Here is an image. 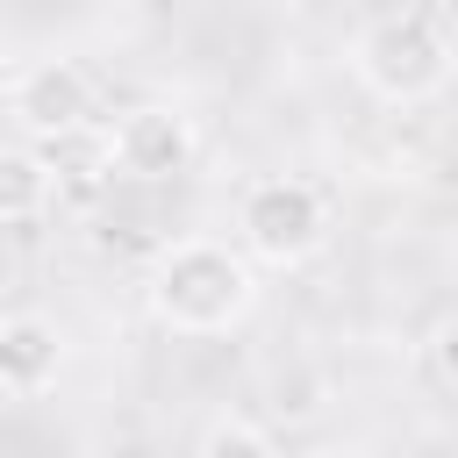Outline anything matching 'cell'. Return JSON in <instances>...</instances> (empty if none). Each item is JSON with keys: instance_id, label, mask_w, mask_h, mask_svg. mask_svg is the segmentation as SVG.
Instances as JSON below:
<instances>
[{"instance_id": "1", "label": "cell", "mask_w": 458, "mask_h": 458, "mask_svg": "<svg viewBox=\"0 0 458 458\" xmlns=\"http://www.w3.org/2000/svg\"><path fill=\"white\" fill-rule=\"evenodd\" d=\"M143 301H150V322L172 329V336H229L258 308V265H250L243 243L186 236V243L157 250Z\"/></svg>"}, {"instance_id": "2", "label": "cell", "mask_w": 458, "mask_h": 458, "mask_svg": "<svg viewBox=\"0 0 458 458\" xmlns=\"http://www.w3.org/2000/svg\"><path fill=\"white\" fill-rule=\"evenodd\" d=\"M351 79L386 107H415V100L444 93V79H451V29L386 7L351 36Z\"/></svg>"}, {"instance_id": "3", "label": "cell", "mask_w": 458, "mask_h": 458, "mask_svg": "<svg viewBox=\"0 0 458 458\" xmlns=\"http://www.w3.org/2000/svg\"><path fill=\"white\" fill-rule=\"evenodd\" d=\"M236 243L250 250V265H272V272L308 265L329 243V200H322V186L301 179V172L250 179L243 200H236Z\"/></svg>"}, {"instance_id": "4", "label": "cell", "mask_w": 458, "mask_h": 458, "mask_svg": "<svg viewBox=\"0 0 458 458\" xmlns=\"http://www.w3.org/2000/svg\"><path fill=\"white\" fill-rule=\"evenodd\" d=\"M107 150H114V172H122V179L165 186V179L193 172L200 129H193V114L172 107V100H136V107H122V122L107 129Z\"/></svg>"}, {"instance_id": "5", "label": "cell", "mask_w": 458, "mask_h": 458, "mask_svg": "<svg viewBox=\"0 0 458 458\" xmlns=\"http://www.w3.org/2000/svg\"><path fill=\"white\" fill-rule=\"evenodd\" d=\"M7 114L21 122V136H64V129H86L100 114V93H93V72L79 57H36L14 72L7 86Z\"/></svg>"}, {"instance_id": "6", "label": "cell", "mask_w": 458, "mask_h": 458, "mask_svg": "<svg viewBox=\"0 0 458 458\" xmlns=\"http://www.w3.org/2000/svg\"><path fill=\"white\" fill-rule=\"evenodd\" d=\"M64 372V336L50 315H0V386L7 394H43Z\"/></svg>"}, {"instance_id": "7", "label": "cell", "mask_w": 458, "mask_h": 458, "mask_svg": "<svg viewBox=\"0 0 458 458\" xmlns=\"http://www.w3.org/2000/svg\"><path fill=\"white\" fill-rule=\"evenodd\" d=\"M50 179H57V200H93L107 179H114V150H107V129L86 122V129H64V136H43L36 143Z\"/></svg>"}, {"instance_id": "8", "label": "cell", "mask_w": 458, "mask_h": 458, "mask_svg": "<svg viewBox=\"0 0 458 458\" xmlns=\"http://www.w3.org/2000/svg\"><path fill=\"white\" fill-rule=\"evenodd\" d=\"M50 200H57V179H50L43 150L7 143V150H0V229H29V222H43Z\"/></svg>"}, {"instance_id": "9", "label": "cell", "mask_w": 458, "mask_h": 458, "mask_svg": "<svg viewBox=\"0 0 458 458\" xmlns=\"http://www.w3.org/2000/svg\"><path fill=\"white\" fill-rule=\"evenodd\" d=\"M193 444H200V458H265L272 451V429L250 422V415H215Z\"/></svg>"}, {"instance_id": "10", "label": "cell", "mask_w": 458, "mask_h": 458, "mask_svg": "<svg viewBox=\"0 0 458 458\" xmlns=\"http://www.w3.org/2000/svg\"><path fill=\"white\" fill-rule=\"evenodd\" d=\"M429 372H437V379L458 394V308H451V315L429 329Z\"/></svg>"}, {"instance_id": "11", "label": "cell", "mask_w": 458, "mask_h": 458, "mask_svg": "<svg viewBox=\"0 0 458 458\" xmlns=\"http://www.w3.org/2000/svg\"><path fill=\"white\" fill-rule=\"evenodd\" d=\"M401 14H415V21H437V29H451V0H394Z\"/></svg>"}, {"instance_id": "12", "label": "cell", "mask_w": 458, "mask_h": 458, "mask_svg": "<svg viewBox=\"0 0 458 458\" xmlns=\"http://www.w3.org/2000/svg\"><path fill=\"white\" fill-rule=\"evenodd\" d=\"M14 72H21V64H14V57H7V43H0V100H7V86H14Z\"/></svg>"}, {"instance_id": "13", "label": "cell", "mask_w": 458, "mask_h": 458, "mask_svg": "<svg viewBox=\"0 0 458 458\" xmlns=\"http://www.w3.org/2000/svg\"><path fill=\"white\" fill-rule=\"evenodd\" d=\"M451 36H458V0H451Z\"/></svg>"}]
</instances>
